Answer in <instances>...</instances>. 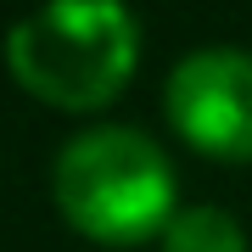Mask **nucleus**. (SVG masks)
I'll return each instance as SVG.
<instances>
[{
    "label": "nucleus",
    "mask_w": 252,
    "mask_h": 252,
    "mask_svg": "<svg viewBox=\"0 0 252 252\" xmlns=\"http://www.w3.org/2000/svg\"><path fill=\"white\" fill-rule=\"evenodd\" d=\"M56 207L73 230L95 241H146L162 235L174 207V162L135 124H95L79 129L51 168Z\"/></svg>",
    "instance_id": "obj_1"
},
{
    "label": "nucleus",
    "mask_w": 252,
    "mask_h": 252,
    "mask_svg": "<svg viewBox=\"0 0 252 252\" xmlns=\"http://www.w3.org/2000/svg\"><path fill=\"white\" fill-rule=\"evenodd\" d=\"M140 56V23L118 0H56L23 11L6 34V62L23 90L51 107H101L124 90Z\"/></svg>",
    "instance_id": "obj_2"
},
{
    "label": "nucleus",
    "mask_w": 252,
    "mask_h": 252,
    "mask_svg": "<svg viewBox=\"0 0 252 252\" xmlns=\"http://www.w3.org/2000/svg\"><path fill=\"white\" fill-rule=\"evenodd\" d=\"M168 124L207 157H252V56L235 45L185 51L162 90Z\"/></svg>",
    "instance_id": "obj_3"
},
{
    "label": "nucleus",
    "mask_w": 252,
    "mask_h": 252,
    "mask_svg": "<svg viewBox=\"0 0 252 252\" xmlns=\"http://www.w3.org/2000/svg\"><path fill=\"white\" fill-rule=\"evenodd\" d=\"M162 252H247V230L235 224L230 207L196 202V207H180V213L168 219Z\"/></svg>",
    "instance_id": "obj_4"
}]
</instances>
